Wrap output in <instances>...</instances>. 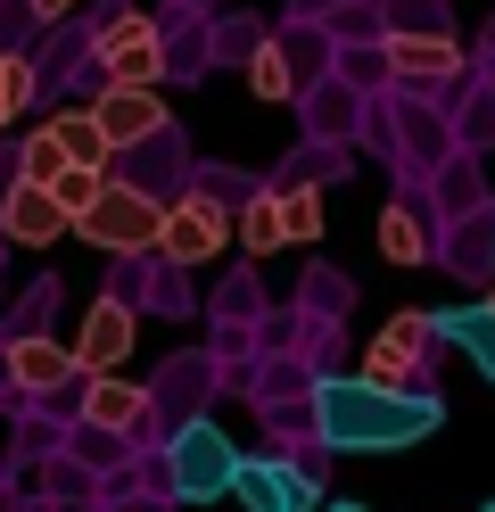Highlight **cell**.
Wrapping results in <instances>:
<instances>
[{
    "instance_id": "cell-21",
    "label": "cell",
    "mask_w": 495,
    "mask_h": 512,
    "mask_svg": "<svg viewBox=\"0 0 495 512\" xmlns=\"http://www.w3.org/2000/svg\"><path fill=\"white\" fill-rule=\"evenodd\" d=\"M281 215H289V240H314V232H322V199H306V190L281 199Z\"/></svg>"
},
{
    "instance_id": "cell-18",
    "label": "cell",
    "mask_w": 495,
    "mask_h": 512,
    "mask_svg": "<svg viewBox=\"0 0 495 512\" xmlns=\"http://www.w3.org/2000/svg\"><path fill=\"white\" fill-rule=\"evenodd\" d=\"M380 248L396 256V265H421V256H429V232H421V215H413V207H388V215H380Z\"/></svg>"
},
{
    "instance_id": "cell-6",
    "label": "cell",
    "mask_w": 495,
    "mask_h": 512,
    "mask_svg": "<svg viewBox=\"0 0 495 512\" xmlns=\"http://www.w3.org/2000/svg\"><path fill=\"white\" fill-rule=\"evenodd\" d=\"M124 356H132V306H124V298H99V306L83 314V331H75V364H83L91 380H116Z\"/></svg>"
},
{
    "instance_id": "cell-4",
    "label": "cell",
    "mask_w": 495,
    "mask_h": 512,
    "mask_svg": "<svg viewBox=\"0 0 495 512\" xmlns=\"http://www.w3.org/2000/svg\"><path fill=\"white\" fill-rule=\"evenodd\" d=\"M75 232H83L91 248H108V256H141V248L165 240V207L149 199V190H132V182H108V190L75 215Z\"/></svg>"
},
{
    "instance_id": "cell-7",
    "label": "cell",
    "mask_w": 495,
    "mask_h": 512,
    "mask_svg": "<svg viewBox=\"0 0 495 512\" xmlns=\"http://www.w3.org/2000/svg\"><path fill=\"white\" fill-rule=\"evenodd\" d=\"M231 496H240L248 512H314V479L297 471V463H264V455H248Z\"/></svg>"
},
{
    "instance_id": "cell-17",
    "label": "cell",
    "mask_w": 495,
    "mask_h": 512,
    "mask_svg": "<svg viewBox=\"0 0 495 512\" xmlns=\"http://www.w3.org/2000/svg\"><path fill=\"white\" fill-rule=\"evenodd\" d=\"M281 240H289L281 199H248V207H240V248H248V256H264V248H281Z\"/></svg>"
},
{
    "instance_id": "cell-16",
    "label": "cell",
    "mask_w": 495,
    "mask_h": 512,
    "mask_svg": "<svg viewBox=\"0 0 495 512\" xmlns=\"http://www.w3.org/2000/svg\"><path fill=\"white\" fill-rule=\"evenodd\" d=\"M141 389H132V380H91V422L99 430H132V422H141Z\"/></svg>"
},
{
    "instance_id": "cell-13",
    "label": "cell",
    "mask_w": 495,
    "mask_h": 512,
    "mask_svg": "<svg viewBox=\"0 0 495 512\" xmlns=\"http://www.w3.org/2000/svg\"><path fill=\"white\" fill-rule=\"evenodd\" d=\"M75 347H50V339H17L9 347V380L17 389H58V380H75Z\"/></svg>"
},
{
    "instance_id": "cell-11",
    "label": "cell",
    "mask_w": 495,
    "mask_h": 512,
    "mask_svg": "<svg viewBox=\"0 0 495 512\" xmlns=\"http://www.w3.org/2000/svg\"><path fill=\"white\" fill-rule=\"evenodd\" d=\"M388 67L405 83H446V75H462V50L446 34H396L388 42Z\"/></svg>"
},
{
    "instance_id": "cell-15",
    "label": "cell",
    "mask_w": 495,
    "mask_h": 512,
    "mask_svg": "<svg viewBox=\"0 0 495 512\" xmlns=\"http://www.w3.org/2000/svg\"><path fill=\"white\" fill-rule=\"evenodd\" d=\"M66 174H75V157H66V149H58V133L42 124V133L25 141V166H17V182H33V190H58Z\"/></svg>"
},
{
    "instance_id": "cell-1",
    "label": "cell",
    "mask_w": 495,
    "mask_h": 512,
    "mask_svg": "<svg viewBox=\"0 0 495 512\" xmlns=\"http://www.w3.org/2000/svg\"><path fill=\"white\" fill-rule=\"evenodd\" d=\"M446 422V405L429 389H380V380H322L314 389V430L339 455H396V446H421Z\"/></svg>"
},
{
    "instance_id": "cell-8",
    "label": "cell",
    "mask_w": 495,
    "mask_h": 512,
    "mask_svg": "<svg viewBox=\"0 0 495 512\" xmlns=\"http://www.w3.org/2000/svg\"><path fill=\"white\" fill-rule=\"evenodd\" d=\"M429 339H438V314H396V323L372 339V364H363V380H380V389H405Z\"/></svg>"
},
{
    "instance_id": "cell-12",
    "label": "cell",
    "mask_w": 495,
    "mask_h": 512,
    "mask_svg": "<svg viewBox=\"0 0 495 512\" xmlns=\"http://www.w3.org/2000/svg\"><path fill=\"white\" fill-rule=\"evenodd\" d=\"M438 339H454L462 356L479 364V380H495V306H438Z\"/></svg>"
},
{
    "instance_id": "cell-5",
    "label": "cell",
    "mask_w": 495,
    "mask_h": 512,
    "mask_svg": "<svg viewBox=\"0 0 495 512\" xmlns=\"http://www.w3.org/2000/svg\"><path fill=\"white\" fill-rule=\"evenodd\" d=\"M91 116H99V133H108V149H132V141H165V133H174L157 91H116V83H99V91H91Z\"/></svg>"
},
{
    "instance_id": "cell-25",
    "label": "cell",
    "mask_w": 495,
    "mask_h": 512,
    "mask_svg": "<svg viewBox=\"0 0 495 512\" xmlns=\"http://www.w3.org/2000/svg\"><path fill=\"white\" fill-rule=\"evenodd\" d=\"M487 512H495V496H487Z\"/></svg>"
},
{
    "instance_id": "cell-23",
    "label": "cell",
    "mask_w": 495,
    "mask_h": 512,
    "mask_svg": "<svg viewBox=\"0 0 495 512\" xmlns=\"http://www.w3.org/2000/svg\"><path fill=\"white\" fill-rule=\"evenodd\" d=\"M330 512H363V504H330Z\"/></svg>"
},
{
    "instance_id": "cell-3",
    "label": "cell",
    "mask_w": 495,
    "mask_h": 512,
    "mask_svg": "<svg viewBox=\"0 0 495 512\" xmlns=\"http://www.w3.org/2000/svg\"><path fill=\"white\" fill-rule=\"evenodd\" d=\"M99 83H116V91H157V67H165V42H157V25L132 9V0H108V25H99Z\"/></svg>"
},
{
    "instance_id": "cell-22",
    "label": "cell",
    "mask_w": 495,
    "mask_h": 512,
    "mask_svg": "<svg viewBox=\"0 0 495 512\" xmlns=\"http://www.w3.org/2000/svg\"><path fill=\"white\" fill-rule=\"evenodd\" d=\"M66 9H75V0H33V17H50V25H58Z\"/></svg>"
},
{
    "instance_id": "cell-2",
    "label": "cell",
    "mask_w": 495,
    "mask_h": 512,
    "mask_svg": "<svg viewBox=\"0 0 495 512\" xmlns=\"http://www.w3.org/2000/svg\"><path fill=\"white\" fill-rule=\"evenodd\" d=\"M240 463H248V455H240L215 422H182L174 446H165V471H174V496H182V504L231 496V488H240Z\"/></svg>"
},
{
    "instance_id": "cell-20",
    "label": "cell",
    "mask_w": 495,
    "mask_h": 512,
    "mask_svg": "<svg viewBox=\"0 0 495 512\" xmlns=\"http://www.w3.org/2000/svg\"><path fill=\"white\" fill-rule=\"evenodd\" d=\"M297 91V75L281 67V50H256V100H289Z\"/></svg>"
},
{
    "instance_id": "cell-14",
    "label": "cell",
    "mask_w": 495,
    "mask_h": 512,
    "mask_svg": "<svg viewBox=\"0 0 495 512\" xmlns=\"http://www.w3.org/2000/svg\"><path fill=\"white\" fill-rule=\"evenodd\" d=\"M50 133H58V149L75 157L83 174H108V157H116V149H108V133H99V116H91V108H58V116H50Z\"/></svg>"
},
{
    "instance_id": "cell-19",
    "label": "cell",
    "mask_w": 495,
    "mask_h": 512,
    "mask_svg": "<svg viewBox=\"0 0 495 512\" xmlns=\"http://www.w3.org/2000/svg\"><path fill=\"white\" fill-rule=\"evenodd\" d=\"M33 83H42V75H33L25 58H0V124H9V116L33 100Z\"/></svg>"
},
{
    "instance_id": "cell-10",
    "label": "cell",
    "mask_w": 495,
    "mask_h": 512,
    "mask_svg": "<svg viewBox=\"0 0 495 512\" xmlns=\"http://www.w3.org/2000/svg\"><path fill=\"white\" fill-rule=\"evenodd\" d=\"M0 232H9V240H25V248H50L58 232H75V223H66L58 190H33V182H17V190H9V207H0Z\"/></svg>"
},
{
    "instance_id": "cell-24",
    "label": "cell",
    "mask_w": 495,
    "mask_h": 512,
    "mask_svg": "<svg viewBox=\"0 0 495 512\" xmlns=\"http://www.w3.org/2000/svg\"><path fill=\"white\" fill-rule=\"evenodd\" d=\"M487 306H495V290H487Z\"/></svg>"
},
{
    "instance_id": "cell-9",
    "label": "cell",
    "mask_w": 495,
    "mask_h": 512,
    "mask_svg": "<svg viewBox=\"0 0 495 512\" xmlns=\"http://www.w3.org/2000/svg\"><path fill=\"white\" fill-rule=\"evenodd\" d=\"M165 265H207V256H223V207L207 199H182L165 207V240H157Z\"/></svg>"
}]
</instances>
